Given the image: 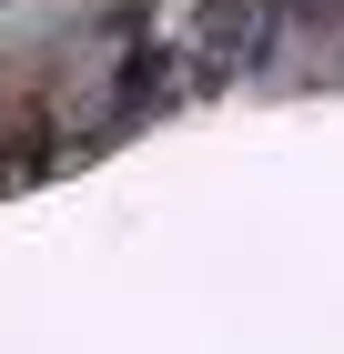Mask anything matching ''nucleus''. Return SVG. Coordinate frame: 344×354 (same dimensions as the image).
Masks as SVG:
<instances>
[{
	"instance_id": "obj_1",
	"label": "nucleus",
	"mask_w": 344,
	"mask_h": 354,
	"mask_svg": "<svg viewBox=\"0 0 344 354\" xmlns=\"http://www.w3.org/2000/svg\"><path fill=\"white\" fill-rule=\"evenodd\" d=\"M212 51L223 61H264V0H212Z\"/></svg>"
}]
</instances>
